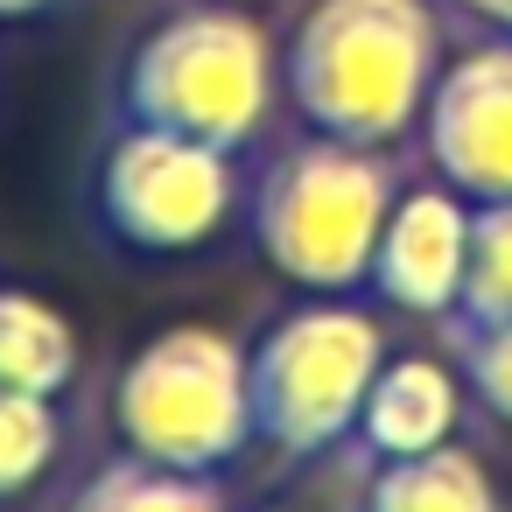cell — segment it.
Returning a JSON list of instances; mask_svg holds the SVG:
<instances>
[{"mask_svg": "<svg viewBox=\"0 0 512 512\" xmlns=\"http://www.w3.org/2000/svg\"><path fill=\"white\" fill-rule=\"evenodd\" d=\"M414 134L435 183H449L470 204H505L512 197V36H477L449 50Z\"/></svg>", "mask_w": 512, "mask_h": 512, "instance_id": "cell-7", "label": "cell"}, {"mask_svg": "<svg viewBox=\"0 0 512 512\" xmlns=\"http://www.w3.org/2000/svg\"><path fill=\"white\" fill-rule=\"evenodd\" d=\"M64 449V414L50 393H15V386H0V505L36 491L50 477Z\"/></svg>", "mask_w": 512, "mask_h": 512, "instance_id": "cell-14", "label": "cell"}, {"mask_svg": "<svg viewBox=\"0 0 512 512\" xmlns=\"http://www.w3.org/2000/svg\"><path fill=\"white\" fill-rule=\"evenodd\" d=\"M400 197L386 148H358L337 134H302L281 148L253 190L260 260L302 295H358L372 274L379 225Z\"/></svg>", "mask_w": 512, "mask_h": 512, "instance_id": "cell-3", "label": "cell"}, {"mask_svg": "<svg viewBox=\"0 0 512 512\" xmlns=\"http://www.w3.org/2000/svg\"><path fill=\"white\" fill-rule=\"evenodd\" d=\"M449 64L442 0H309L281 43V99L309 134L393 148Z\"/></svg>", "mask_w": 512, "mask_h": 512, "instance_id": "cell-1", "label": "cell"}, {"mask_svg": "<svg viewBox=\"0 0 512 512\" xmlns=\"http://www.w3.org/2000/svg\"><path fill=\"white\" fill-rule=\"evenodd\" d=\"M113 428L127 456L169 470H225L253 442L246 344L218 323L155 330L113 379Z\"/></svg>", "mask_w": 512, "mask_h": 512, "instance_id": "cell-5", "label": "cell"}, {"mask_svg": "<svg viewBox=\"0 0 512 512\" xmlns=\"http://www.w3.org/2000/svg\"><path fill=\"white\" fill-rule=\"evenodd\" d=\"M365 512H512V505H505L498 477L463 442H442L428 456L379 463L372 491H365Z\"/></svg>", "mask_w": 512, "mask_h": 512, "instance_id": "cell-10", "label": "cell"}, {"mask_svg": "<svg viewBox=\"0 0 512 512\" xmlns=\"http://www.w3.org/2000/svg\"><path fill=\"white\" fill-rule=\"evenodd\" d=\"M484 323H512V197L470 211V267L449 330H484Z\"/></svg>", "mask_w": 512, "mask_h": 512, "instance_id": "cell-13", "label": "cell"}, {"mask_svg": "<svg viewBox=\"0 0 512 512\" xmlns=\"http://www.w3.org/2000/svg\"><path fill=\"white\" fill-rule=\"evenodd\" d=\"M71 512H232L211 470H169L148 456H120L78 484Z\"/></svg>", "mask_w": 512, "mask_h": 512, "instance_id": "cell-12", "label": "cell"}, {"mask_svg": "<svg viewBox=\"0 0 512 512\" xmlns=\"http://www.w3.org/2000/svg\"><path fill=\"white\" fill-rule=\"evenodd\" d=\"M463 400H470V386H463L456 365H442L428 351H407V358L386 351V365H379V379L365 393V414H358V449L372 463L428 456V449L456 442Z\"/></svg>", "mask_w": 512, "mask_h": 512, "instance_id": "cell-9", "label": "cell"}, {"mask_svg": "<svg viewBox=\"0 0 512 512\" xmlns=\"http://www.w3.org/2000/svg\"><path fill=\"white\" fill-rule=\"evenodd\" d=\"M470 197H456L449 183H414L393 197L379 246H372V274L365 288L379 302H393L400 316L421 323H449L463 302V267H470Z\"/></svg>", "mask_w": 512, "mask_h": 512, "instance_id": "cell-8", "label": "cell"}, {"mask_svg": "<svg viewBox=\"0 0 512 512\" xmlns=\"http://www.w3.org/2000/svg\"><path fill=\"white\" fill-rule=\"evenodd\" d=\"M99 218L134 253H197L239 211V155L127 120L99 155Z\"/></svg>", "mask_w": 512, "mask_h": 512, "instance_id": "cell-6", "label": "cell"}, {"mask_svg": "<svg viewBox=\"0 0 512 512\" xmlns=\"http://www.w3.org/2000/svg\"><path fill=\"white\" fill-rule=\"evenodd\" d=\"M78 330L36 288H0V386L15 393H64L78 379Z\"/></svg>", "mask_w": 512, "mask_h": 512, "instance_id": "cell-11", "label": "cell"}, {"mask_svg": "<svg viewBox=\"0 0 512 512\" xmlns=\"http://www.w3.org/2000/svg\"><path fill=\"white\" fill-rule=\"evenodd\" d=\"M442 8H456V15H470L484 36H512V0H442Z\"/></svg>", "mask_w": 512, "mask_h": 512, "instance_id": "cell-16", "label": "cell"}, {"mask_svg": "<svg viewBox=\"0 0 512 512\" xmlns=\"http://www.w3.org/2000/svg\"><path fill=\"white\" fill-rule=\"evenodd\" d=\"M281 106V43L246 0H190L120 57V120L246 155Z\"/></svg>", "mask_w": 512, "mask_h": 512, "instance_id": "cell-2", "label": "cell"}, {"mask_svg": "<svg viewBox=\"0 0 512 512\" xmlns=\"http://www.w3.org/2000/svg\"><path fill=\"white\" fill-rule=\"evenodd\" d=\"M43 8H57V0H0V22H29Z\"/></svg>", "mask_w": 512, "mask_h": 512, "instance_id": "cell-17", "label": "cell"}, {"mask_svg": "<svg viewBox=\"0 0 512 512\" xmlns=\"http://www.w3.org/2000/svg\"><path fill=\"white\" fill-rule=\"evenodd\" d=\"M386 365V323L351 295H316L246 344L253 442L281 456H330L358 435L365 393Z\"/></svg>", "mask_w": 512, "mask_h": 512, "instance_id": "cell-4", "label": "cell"}, {"mask_svg": "<svg viewBox=\"0 0 512 512\" xmlns=\"http://www.w3.org/2000/svg\"><path fill=\"white\" fill-rule=\"evenodd\" d=\"M449 344H456V372H463L470 400H477L498 428H512V323L449 330Z\"/></svg>", "mask_w": 512, "mask_h": 512, "instance_id": "cell-15", "label": "cell"}]
</instances>
